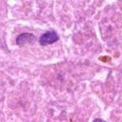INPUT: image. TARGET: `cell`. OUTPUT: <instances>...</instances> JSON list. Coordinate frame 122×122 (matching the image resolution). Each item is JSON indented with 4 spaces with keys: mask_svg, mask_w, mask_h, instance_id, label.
Wrapping results in <instances>:
<instances>
[{
    "mask_svg": "<svg viewBox=\"0 0 122 122\" xmlns=\"http://www.w3.org/2000/svg\"><path fill=\"white\" fill-rule=\"evenodd\" d=\"M35 36L32 33H22L16 38V43L19 46H23L26 43H32L35 41Z\"/></svg>",
    "mask_w": 122,
    "mask_h": 122,
    "instance_id": "2",
    "label": "cell"
},
{
    "mask_svg": "<svg viewBox=\"0 0 122 122\" xmlns=\"http://www.w3.org/2000/svg\"><path fill=\"white\" fill-rule=\"evenodd\" d=\"M94 121H103V120H100V119H95L94 120Z\"/></svg>",
    "mask_w": 122,
    "mask_h": 122,
    "instance_id": "3",
    "label": "cell"
},
{
    "mask_svg": "<svg viewBox=\"0 0 122 122\" xmlns=\"http://www.w3.org/2000/svg\"><path fill=\"white\" fill-rule=\"evenodd\" d=\"M59 40V36L57 33L54 31H49L46 32L41 36L39 39V42L42 46H46L49 44H52V43L57 42Z\"/></svg>",
    "mask_w": 122,
    "mask_h": 122,
    "instance_id": "1",
    "label": "cell"
}]
</instances>
